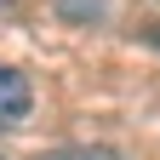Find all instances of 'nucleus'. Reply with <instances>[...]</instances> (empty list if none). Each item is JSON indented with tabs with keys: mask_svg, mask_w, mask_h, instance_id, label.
I'll use <instances>...</instances> for the list:
<instances>
[{
	"mask_svg": "<svg viewBox=\"0 0 160 160\" xmlns=\"http://www.w3.org/2000/svg\"><path fill=\"white\" fill-rule=\"evenodd\" d=\"M29 109H34V80L23 69L0 63V132H6V126H23Z\"/></svg>",
	"mask_w": 160,
	"mask_h": 160,
	"instance_id": "obj_1",
	"label": "nucleus"
},
{
	"mask_svg": "<svg viewBox=\"0 0 160 160\" xmlns=\"http://www.w3.org/2000/svg\"><path fill=\"white\" fill-rule=\"evenodd\" d=\"M46 160H120L114 149H57V154H46Z\"/></svg>",
	"mask_w": 160,
	"mask_h": 160,
	"instance_id": "obj_2",
	"label": "nucleus"
},
{
	"mask_svg": "<svg viewBox=\"0 0 160 160\" xmlns=\"http://www.w3.org/2000/svg\"><path fill=\"white\" fill-rule=\"evenodd\" d=\"M149 40H154V46H160V29H154V34H149Z\"/></svg>",
	"mask_w": 160,
	"mask_h": 160,
	"instance_id": "obj_3",
	"label": "nucleus"
},
{
	"mask_svg": "<svg viewBox=\"0 0 160 160\" xmlns=\"http://www.w3.org/2000/svg\"><path fill=\"white\" fill-rule=\"evenodd\" d=\"M6 6H12V0H0V12H6Z\"/></svg>",
	"mask_w": 160,
	"mask_h": 160,
	"instance_id": "obj_4",
	"label": "nucleus"
}]
</instances>
